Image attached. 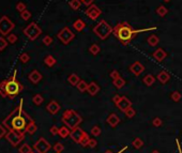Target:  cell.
Returning a JSON list of instances; mask_svg holds the SVG:
<instances>
[{
	"instance_id": "1",
	"label": "cell",
	"mask_w": 182,
	"mask_h": 153,
	"mask_svg": "<svg viewBox=\"0 0 182 153\" xmlns=\"http://www.w3.org/2000/svg\"><path fill=\"white\" fill-rule=\"evenodd\" d=\"M23 103H24V100L20 98V104H18L17 107L14 108L11 112V114L5 120H2V124L9 131H15L18 132V133L25 134L28 124L33 121L30 118V116L24 112V109H23Z\"/></svg>"
},
{
	"instance_id": "2",
	"label": "cell",
	"mask_w": 182,
	"mask_h": 153,
	"mask_svg": "<svg viewBox=\"0 0 182 153\" xmlns=\"http://www.w3.org/2000/svg\"><path fill=\"white\" fill-rule=\"evenodd\" d=\"M156 30V27H151V28H146V29H138V30H134L131 27V25L127 22L119 23L118 25L114 27V34L117 39L120 41V43L122 45H127L130 42L133 40V37L136 34H138L141 32H147V31H152Z\"/></svg>"
},
{
	"instance_id": "3",
	"label": "cell",
	"mask_w": 182,
	"mask_h": 153,
	"mask_svg": "<svg viewBox=\"0 0 182 153\" xmlns=\"http://www.w3.org/2000/svg\"><path fill=\"white\" fill-rule=\"evenodd\" d=\"M16 75L17 71H14V74L11 77L0 83V95L2 98H14L24 90L22 84L16 78Z\"/></svg>"
},
{
	"instance_id": "4",
	"label": "cell",
	"mask_w": 182,
	"mask_h": 153,
	"mask_svg": "<svg viewBox=\"0 0 182 153\" xmlns=\"http://www.w3.org/2000/svg\"><path fill=\"white\" fill-rule=\"evenodd\" d=\"M92 30L101 40H106L110 34H112V32L114 31V28H112L106 20H102L93 27Z\"/></svg>"
},
{
	"instance_id": "5",
	"label": "cell",
	"mask_w": 182,
	"mask_h": 153,
	"mask_svg": "<svg viewBox=\"0 0 182 153\" xmlns=\"http://www.w3.org/2000/svg\"><path fill=\"white\" fill-rule=\"evenodd\" d=\"M62 121L68 125L70 129L74 130L79 123L81 122V118L78 114L74 112L72 109H68L64 112L63 116H62Z\"/></svg>"
},
{
	"instance_id": "6",
	"label": "cell",
	"mask_w": 182,
	"mask_h": 153,
	"mask_svg": "<svg viewBox=\"0 0 182 153\" xmlns=\"http://www.w3.org/2000/svg\"><path fill=\"white\" fill-rule=\"evenodd\" d=\"M24 34L28 37L30 41H34L42 34V29L37 23H31L24 29Z\"/></svg>"
},
{
	"instance_id": "7",
	"label": "cell",
	"mask_w": 182,
	"mask_h": 153,
	"mask_svg": "<svg viewBox=\"0 0 182 153\" xmlns=\"http://www.w3.org/2000/svg\"><path fill=\"white\" fill-rule=\"evenodd\" d=\"M14 28H15V25L8 16L3 15L0 17V34L8 35L9 33H11Z\"/></svg>"
},
{
	"instance_id": "8",
	"label": "cell",
	"mask_w": 182,
	"mask_h": 153,
	"mask_svg": "<svg viewBox=\"0 0 182 153\" xmlns=\"http://www.w3.org/2000/svg\"><path fill=\"white\" fill-rule=\"evenodd\" d=\"M57 37L61 41L62 44L68 45L69 43H71V42L74 40L75 34H74V32L69 28V27H64V28H62L61 30L58 32Z\"/></svg>"
},
{
	"instance_id": "9",
	"label": "cell",
	"mask_w": 182,
	"mask_h": 153,
	"mask_svg": "<svg viewBox=\"0 0 182 153\" xmlns=\"http://www.w3.org/2000/svg\"><path fill=\"white\" fill-rule=\"evenodd\" d=\"M5 138L12 146L16 147L20 144V141H23V139L25 138V134L18 133V132L15 131H9L5 135Z\"/></svg>"
},
{
	"instance_id": "10",
	"label": "cell",
	"mask_w": 182,
	"mask_h": 153,
	"mask_svg": "<svg viewBox=\"0 0 182 153\" xmlns=\"http://www.w3.org/2000/svg\"><path fill=\"white\" fill-rule=\"evenodd\" d=\"M85 14L91 20H95L102 14V10L100 9L99 7H97L95 5H91L90 7H88L87 9H86Z\"/></svg>"
},
{
	"instance_id": "11",
	"label": "cell",
	"mask_w": 182,
	"mask_h": 153,
	"mask_svg": "<svg viewBox=\"0 0 182 153\" xmlns=\"http://www.w3.org/2000/svg\"><path fill=\"white\" fill-rule=\"evenodd\" d=\"M34 149L39 153H46L47 151L51 149V144L44 139V138H40L34 144Z\"/></svg>"
},
{
	"instance_id": "12",
	"label": "cell",
	"mask_w": 182,
	"mask_h": 153,
	"mask_svg": "<svg viewBox=\"0 0 182 153\" xmlns=\"http://www.w3.org/2000/svg\"><path fill=\"white\" fill-rule=\"evenodd\" d=\"M130 71H131V72L133 73L134 75L138 76V75H141V73L145 71V66H144L143 64L141 63V62L136 61V62H134V63L132 64L131 66H130Z\"/></svg>"
},
{
	"instance_id": "13",
	"label": "cell",
	"mask_w": 182,
	"mask_h": 153,
	"mask_svg": "<svg viewBox=\"0 0 182 153\" xmlns=\"http://www.w3.org/2000/svg\"><path fill=\"white\" fill-rule=\"evenodd\" d=\"M46 109L49 114L56 115V114H58V112L60 110V105L58 104V102H56V101L53 100V101H51V102L48 103V105L46 106Z\"/></svg>"
},
{
	"instance_id": "14",
	"label": "cell",
	"mask_w": 182,
	"mask_h": 153,
	"mask_svg": "<svg viewBox=\"0 0 182 153\" xmlns=\"http://www.w3.org/2000/svg\"><path fill=\"white\" fill-rule=\"evenodd\" d=\"M28 79L32 84H37V83H40V81L42 80V74L37 70H33L32 72L29 73Z\"/></svg>"
},
{
	"instance_id": "15",
	"label": "cell",
	"mask_w": 182,
	"mask_h": 153,
	"mask_svg": "<svg viewBox=\"0 0 182 153\" xmlns=\"http://www.w3.org/2000/svg\"><path fill=\"white\" fill-rule=\"evenodd\" d=\"M117 106H118L119 109H121L122 112H125L127 108L131 107V102L127 100L125 96H121L120 101H119L118 103H117Z\"/></svg>"
},
{
	"instance_id": "16",
	"label": "cell",
	"mask_w": 182,
	"mask_h": 153,
	"mask_svg": "<svg viewBox=\"0 0 182 153\" xmlns=\"http://www.w3.org/2000/svg\"><path fill=\"white\" fill-rule=\"evenodd\" d=\"M152 56H153V58L156 60V61L161 62L167 57V53L165 52L164 49H162V48H158V49L153 53V55Z\"/></svg>"
},
{
	"instance_id": "17",
	"label": "cell",
	"mask_w": 182,
	"mask_h": 153,
	"mask_svg": "<svg viewBox=\"0 0 182 153\" xmlns=\"http://www.w3.org/2000/svg\"><path fill=\"white\" fill-rule=\"evenodd\" d=\"M83 136H85V135H84V133L79 129H74L72 133H71V137H72L73 139H74L75 141H77V142L81 141V138H83Z\"/></svg>"
},
{
	"instance_id": "18",
	"label": "cell",
	"mask_w": 182,
	"mask_h": 153,
	"mask_svg": "<svg viewBox=\"0 0 182 153\" xmlns=\"http://www.w3.org/2000/svg\"><path fill=\"white\" fill-rule=\"evenodd\" d=\"M88 93L90 94V95H95V94L98 93V92L100 91V87L98 86V84L95 83H90L89 85H88V89H87Z\"/></svg>"
},
{
	"instance_id": "19",
	"label": "cell",
	"mask_w": 182,
	"mask_h": 153,
	"mask_svg": "<svg viewBox=\"0 0 182 153\" xmlns=\"http://www.w3.org/2000/svg\"><path fill=\"white\" fill-rule=\"evenodd\" d=\"M72 26H73V28H74V30L80 32V31H83L84 29H85L86 24H85V22H84L83 20H75V22L73 23Z\"/></svg>"
},
{
	"instance_id": "20",
	"label": "cell",
	"mask_w": 182,
	"mask_h": 153,
	"mask_svg": "<svg viewBox=\"0 0 182 153\" xmlns=\"http://www.w3.org/2000/svg\"><path fill=\"white\" fill-rule=\"evenodd\" d=\"M147 43L149 44V46H151V47H155V46L160 43V39H159L158 35L151 34L149 35V37L147 39Z\"/></svg>"
},
{
	"instance_id": "21",
	"label": "cell",
	"mask_w": 182,
	"mask_h": 153,
	"mask_svg": "<svg viewBox=\"0 0 182 153\" xmlns=\"http://www.w3.org/2000/svg\"><path fill=\"white\" fill-rule=\"evenodd\" d=\"M107 122L108 124L112 125V126H116V125L120 122V119H119V117L117 116L116 114H112L109 115V117L107 118Z\"/></svg>"
},
{
	"instance_id": "22",
	"label": "cell",
	"mask_w": 182,
	"mask_h": 153,
	"mask_svg": "<svg viewBox=\"0 0 182 153\" xmlns=\"http://www.w3.org/2000/svg\"><path fill=\"white\" fill-rule=\"evenodd\" d=\"M169 78H170V76H169V74L166 72V71H162V72H160L158 75V79L162 84H166L167 81L169 80Z\"/></svg>"
},
{
	"instance_id": "23",
	"label": "cell",
	"mask_w": 182,
	"mask_h": 153,
	"mask_svg": "<svg viewBox=\"0 0 182 153\" xmlns=\"http://www.w3.org/2000/svg\"><path fill=\"white\" fill-rule=\"evenodd\" d=\"M143 81H144V84H145L146 86H152L153 85V83L155 81V77L153 76V75H151V74H148V75H146L145 77H144V79H143Z\"/></svg>"
},
{
	"instance_id": "24",
	"label": "cell",
	"mask_w": 182,
	"mask_h": 153,
	"mask_svg": "<svg viewBox=\"0 0 182 153\" xmlns=\"http://www.w3.org/2000/svg\"><path fill=\"white\" fill-rule=\"evenodd\" d=\"M68 81H69V83H70L72 86H77V85H78L79 81H80V78H79L78 75H76V74H71L70 76H69V78H68Z\"/></svg>"
},
{
	"instance_id": "25",
	"label": "cell",
	"mask_w": 182,
	"mask_h": 153,
	"mask_svg": "<svg viewBox=\"0 0 182 153\" xmlns=\"http://www.w3.org/2000/svg\"><path fill=\"white\" fill-rule=\"evenodd\" d=\"M56 59L53 57L52 55H48L45 57V59H44V63L46 64L47 66H49V68H52V66H54L56 64Z\"/></svg>"
},
{
	"instance_id": "26",
	"label": "cell",
	"mask_w": 182,
	"mask_h": 153,
	"mask_svg": "<svg viewBox=\"0 0 182 153\" xmlns=\"http://www.w3.org/2000/svg\"><path fill=\"white\" fill-rule=\"evenodd\" d=\"M112 83H114V86L117 88V89H121V88H123V87H124V85H125V80L121 76L118 77L117 79H114V80H112Z\"/></svg>"
},
{
	"instance_id": "27",
	"label": "cell",
	"mask_w": 182,
	"mask_h": 153,
	"mask_svg": "<svg viewBox=\"0 0 182 153\" xmlns=\"http://www.w3.org/2000/svg\"><path fill=\"white\" fill-rule=\"evenodd\" d=\"M70 7L72 10H74V11H77V10L80 9L81 7V1L80 0H70Z\"/></svg>"
},
{
	"instance_id": "28",
	"label": "cell",
	"mask_w": 182,
	"mask_h": 153,
	"mask_svg": "<svg viewBox=\"0 0 182 153\" xmlns=\"http://www.w3.org/2000/svg\"><path fill=\"white\" fill-rule=\"evenodd\" d=\"M37 124L34 123V121H32V122H30L28 124V126H27V130H26V132L27 133H29L30 135H32V134H34L35 132H37Z\"/></svg>"
},
{
	"instance_id": "29",
	"label": "cell",
	"mask_w": 182,
	"mask_h": 153,
	"mask_svg": "<svg viewBox=\"0 0 182 153\" xmlns=\"http://www.w3.org/2000/svg\"><path fill=\"white\" fill-rule=\"evenodd\" d=\"M167 13H168V9L166 7H164V5H160L156 9V14L159 16H161V17H164L165 15H167Z\"/></svg>"
},
{
	"instance_id": "30",
	"label": "cell",
	"mask_w": 182,
	"mask_h": 153,
	"mask_svg": "<svg viewBox=\"0 0 182 153\" xmlns=\"http://www.w3.org/2000/svg\"><path fill=\"white\" fill-rule=\"evenodd\" d=\"M43 101H44V98H43V96L41 95V94H35L34 96L32 98V102L35 104L37 106H40L42 103H43Z\"/></svg>"
},
{
	"instance_id": "31",
	"label": "cell",
	"mask_w": 182,
	"mask_h": 153,
	"mask_svg": "<svg viewBox=\"0 0 182 153\" xmlns=\"http://www.w3.org/2000/svg\"><path fill=\"white\" fill-rule=\"evenodd\" d=\"M100 50H101V48H100V46L98 45V44H92V45L89 47V52L95 56L100 53Z\"/></svg>"
},
{
	"instance_id": "32",
	"label": "cell",
	"mask_w": 182,
	"mask_h": 153,
	"mask_svg": "<svg viewBox=\"0 0 182 153\" xmlns=\"http://www.w3.org/2000/svg\"><path fill=\"white\" fill-rule=\"evenodd\" d=\"M18 151H20V153H31L32 152V149H31V147L28 144H24L23 146H20Z\"/></svg>"
},
{
	"instance_id": "33",
	"label": "cell",
	"mask_w": 182,
	"mask_h": 153,
	"mask_svg": "<svg viewBox=\"0 0 182 153\" xmlns=\"http://www.w3.org/2000/svg\"><path fill=\"white\" fill-rule=\"evenodd\" d=\"M76 87L80 92H85V91H87V89H88V85H87V83H86L85 80H80Z\"/></svg>"
},
{
	"instance_id": "34",
	"label": "cell",
	"mask_w": 182,
	"mask_h": 153,
	"mask_svg": "<svg viewBox=\"0 0 182 153\" xmlns=\"http://www.w3.org/2000/svg\"><path fill=\"white\" fill-rule=\"evenodd\" d=\"M7 40L8 42H9V44H15L16 42H17L18 37L16 34H14V33H9V34L7 35Z\"/></svg>"
},
{
	"instance_id": "35",
	"label": "cell",
	"mask_w": 182,
	"mask_h": 153,
	"mask_svg": "<svg viewBox=\"0 0 182 153\" xmlns=\"http://www.w3.org/2000/svg\"><path fill=\"white\" fill-rule=\"evenodd\" d=\"M59 134L60 136H61L62 138H66V137H68L69 135H70V131H69V129H66V127H60L59 129Z\"/></svg>"
},
{
	"instance_id": "36",
	"label": "cell",
	"mask_w": 182,
	"mask_h": 153,
	"mask_svg": "<svg viewBox=\"0 0 182 153\" xmlns=\"http://www.w3.org/2000/svg\"><path fill=\"white\" fill-rule=\"evenodd\" d=\"M8 45H9L8 40H5L3 37H0V52H2L3 49H5Z\"/></svg>"
},
{
	"instance_id": "37",
	"label": "cell",
	"mask_w": 182,
	"mask_h": 153,
	"mask_svg": "<svg viewBox=\"0 0 182 153\" xmlns=\"http://www.w3.org/2000/svg\"><path fill=\"white\" fill-rule=\"evenodd\" d=\"M42 42L44 43V45L49 46V45H52V44L54 43V40H53V37H52L51 35H45V37H43V40H42Z\"/></svg>"
},
{
	"instance_id": "38",
	"label": "cell",
	"mask_w": 182,
	"mask_h": 153,
	"mask_svg": "<svg viewBox=\"0 0 182 153\" xmlns=\"http://www.w3.org/2000/svg\"><path fill=\"white\" fill-rule=\"evenodd\" d=\"M20 62H22V63H27V62L30 60V56H29L27 53H23L22 55H20Z\"/></svg>"
},
{
	"instance_id": "39",
	"label": "cell",
	"mask_w": 182,
	"mask_h": 153,
	"mask_svg": "<svg viewBox=\"0 0 182 153\" xmlns=\"http://www.w3.org/2000/svg\"><path fill=\"white\" fill-rule=\"evenodd\" d=\"M20 17H22L24 20H28L29 18L31 17L30 11H28V10H25L24 12H22V13H20Z\"/></svg>"
},
{
	"instance_id": "40",
	"label": "cell",
	"mask_w": 182,
	"mask_h": 153,
	"mask_svg": "<svg viewBox=\"0 0 182 153\" xmlns=\"http://www.w3.org/2000/svg\"><path fill=\"white\" fill-rule=\"evenodd\" d=\"M170 98H171L173 101H175V102H178V101H179L180 98H181V94H180V92L175 91V92H173V93H171Z\"/></svg>"
},
{
	"instance_id": "41",
	"label": "cell",
	"mask_w": 182,
	"mask_h": 153,
	"mask_svg": "<svg viewBox=\"0 0 182 153\" xmlns=\"http://www.w3.org/2000/svg\"><path fill=\"white\" fill-rule=\"evenodd\" d=\"M16 10H17L20 13H22V12H24L25 10H27L26 5H25L24 2H17V5H16Z\"/></svg>"
},
{
	"instance_id": "42",
	"label": "cell",
	"mask_w": 182,
	"mask_h": 153,
	"mask_svg": "<svg viewBox=\"0 0 182 153\" xmlns=\"http://www.w3.org/2000/svg\"><path fill=\"white\" fill-rule=\"evenodd\" d=\"M133 146H134V148H135V149L141 148V146H143V140L139 139V138H136V139L133 141Z\"/></svg>"
},
{
	"instance_id": "43",
	"label": "cell",
	"mask_w": 182,
	"mask_h": 153,
	"mask_svg": "<svg viewBox=\"0 0 182 153\" xmlns=\"http://www.w3.org/2000/svg\"><path fill=\"white\" fill-rule=\"evenodd\" d=\"M63 149H64L63 144H60V142H57V144H56L55 146H54V150H55L57 153L62 152V151H63Z\"/></svg>"
},
{
	"instance_id": "44",
	"label": "cell",
	"mask_w": 182,
	"mask_h": 153,
	"mask_svg": "<svg viewBox=\"0 0 182 153\" xmlns=\"http://www.w3.org/2000/svg\"><path fill=\"white\" fill-rule=\"evenodd\" d=\"M124 112H125V115H127V117H129V118H132V117L135 116V110H134L132 107L127 108V109L125 110Z\"/></svg>"
},
{
	"instance_id": "45",
	"label": "cell",
	"mask_w": 182,
	"mask_h": 153,
	"mask_svg": "<svg viewBox=\"0 0 182 153\" xmlns=\"http://www.w3.org/2000/svg\"><path fill=\"white\" fill-rule=\"evenodd\" d=\"M7 135V129L3 124H0V139Z\"/></svg>"
},
{
	"instance_id": "46",
	"label": "cell",
	"mask_w": 182,
	"mask_h": 153,
	"mask_svg": "<svg viewBox=\"0 0 182 153\" xmlns=\"http://www.w3.org/2000/svg\"><path fill=\"white\" fill-rule=\"evenodd\" d=\"M91 134L93 136H99L101 134V129L99 126H93L92 130H91Z\"/></svg>"
},
{
	"instance_id": "47",
	"label": "cell",
	"mask_w": 182,
	"mask_h": 153,
	"mask_svg": "<svg viewBox=\"0 0 182 153\" xmlns=\"http://www.w3.org/2000/svg\"><path fill=\"white\" fill-rule=\"evenodd\" d=\"M81 3H83L84 5H86V7H90L91 5H93V0H80Z\"/></svg>"
},
{
	"instance_id": "48",
	"label": "cell",
	"mask_w": 182,
	"mask_h": 153,
	"mask_svg": "<svg viewBox=\"0 0 182 153\" xmlns=\"http://www.w3.org/2000/svg\"><path fill=\"white\" fill-rule=\"evenodd\" d=\"M110 77H112V79L114 80V79H117L118 77H120V75H119L118 71H112V72L110 73Z\"/></svg>"
},
{
	"instance_id": "49",
	"label": "cell",
	"mask_w": 182,
	"mask_h": 153,
	"mask_svg": "<svg viewBox=\"0 0 182 153\" xmlns=\"http://www.w3.org/2000/svg\"><path fill=\"white\" fill-rule=\"evenodd\" d=\"M152 123H153V125H155V126H160V125H162V120H161L160 118H154Z\"/></svg>"
},
{
	"instance_id": "50",
	"label": "cell",
	"mask_w": 182,
	"mask_h": 153,
	"mask_svg": "<svg viewBox=\"0 0 182 153\" xmlns=\"http://www.w3.org/2000/svg\"><path fill=\"white\" fill-rule=\"evenodd\" d=\"M51 133L53 134V135H57V134L59 133V129H58L56 125H53V126L51 127Z\"/></svg>"
},
{
	"instance_id": "51",
	"label": "cell",
	"mask_w": 182,
	"mask_h": 153,
	"mask_svg": "<svg viewBox=\"0 0 182 153\" xmlns=\"http://www.w3.org/2000/svg\"><path fill=\"white\" fill-rule=\"evenodd\" d=\"M88 146H90L91 148H93V147L97 146V141H95V139H90L88 140Z\"/></svg>"
},
{
	"instance_id": "52",
	"label": "cell",
	"mask_w": 182,
	"mask_h": 153,
	"mask_svg": "<svg viewBox=\"0 0 182 153\" xmlns=\"http://www.w3.org/2000/svg\"><path fill=\"white\" fill-rule=\"evenodd\" d=\"M120 98H121V96L120 95H115L114 96V98H112V101H114V103L117 105V103H118L119 101H120Z\"/></svg>"
},
{
	"instance_id": "53",
	"label": "cell",
	"mask_w": 182,
	"mask_h": 153,
	"mask_svg": "<svg viewBox=\"0 0 182 153\" xmlns=\"http://www.w3.org/2000/svg\"><path fill=\"white\" fill-rule=\"evenodd\" d=\"M165 2H169V1H170V0H164Z\"/></svg>"
},
{
	"instance_id": "54",
	"label": "cell",
	"mask_w": 182,
	"mask_h": 153,
	"mask_svg": "<svg viewBox=\"0 0 182 153\" xmlns=\"http://www.w3.org/2000/svg\"><path fill=\"white\" fill-rule=\"evenodd\" d=\"M152 153H159V151H153Z\"/></svg>"
},
{
	"instance_id": "55",
	"label": "cell",
	"mask_w": 182,
	"mask_h": 153,
	"mask_svg": "<svg viewBox=\"0 0 182 153\" xmlns=\"http://www.w3.org/2000/svg\"><path fill=\"white\" fill-rule=\"evenodd\" d=\"M31 153H32V152H31Z\"/></svg>"
}]
</instances>
